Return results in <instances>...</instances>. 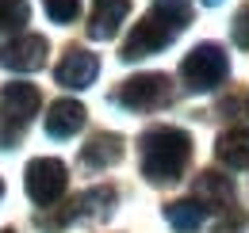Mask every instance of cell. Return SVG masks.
Here are the masks:
<instances>
[{"label":"cell","instance_id":"obj_21","mask_svg":"<svg viewBox=\"0 0 249 233\" xmlns=\"http://www.w3.org/2000/svg\"><path fill=\"white\" fill-rule=\"evenodd\" d=\"M203 4H207V8H215V4H222V0H203Z\"/></svg>","mask_w":249,"mask_h":233},{"label":"cell","instance_id":"obj_17","mask_svg":"<svg viewBox=\"0 0 249 233\" xmlns=\"http://www.w3.org/2000/svg\"><path fill=\"white\" fill-rule=\"evenodd\" d=\"M27 16H31L27 0H0V31H19Z\"/></svg>","mask_w":249,"mask_h":233},{"label":"cell","instance_id":"obj_11","mask_svg":"<svg viewBox=\"0 0 249 233\" xmlns=\"http://www.w3.org/2000/svg\"><path fill=\"white\" fill-rule=\"evenodd\" d=\"M196 199L207 206V210H230L234 206V183H230V176L199 172V180H196Z\"/></svg>","mask_w":249,"mask_h":233},{"label":"cell","instance_id":"obj_2","mask_svg":"<svg viewBox=\"0 0 249 233\" xmlns=\"http://www.w3.org/2000/svg\"><path fill=\"white\" fill-rule=\"evenodd\" d=\"M38 107H42V96L35 84H27V81L4 84V92H0V149H12L23 138V130L31 126Z\"/></svg>","mask_w":249,"mask_h":233},{"label":"cell","instance_id":"obj_23","mask_svg":"<svg viewBox=\"0 0 249 233\" xmlns=\"http://www.w3.org/2000/svg\"><path fill=\"white\" fill-rule=\"evenodd\" d=\"M0 233H16V230H0Z\"/></svg>","mask_w":249,"mask_h":233},{"label":"cell","instance_id":"obj_15","mask_svg":"<svg viewBox=\"0 0 249 233\" xmlns=\"http://www.w3.org/2000/svg\"><path fill=\"white\" fill-rule=\"evenodd\" d=\"M69 206H73V218H107L111 206H115V191L111 187H92V191L77 195Z\"/></svg>","mask_w":249,"mask_h":233},{"label":"cell","instance_id":"obj_8","mask_svg":"<svg viewBox=\"0 0 249 233\" xmlns=\"http://www.w3.org/2000/svg\"><path fill=\"white\" fill-rule=\"evenodd\" d=\"M96 73H100L96 54H92V50H81V46H69V50H65V58L58 61V69H54L58 84H62V88H73V92L89 88L96 81Z\"/></svg>","mask_w":249,"mask_h":233},{"label":"cell","instance_id":"obj_4","mask_svg":"<svg viewBox=\"0 0 249 233\" xmlns=\"http://www.w3.org/2000/svg\"><path fill=\"white\" fill-rule=\"evenodd\" d=\"M115 100L126 111H157V107L173 103V81L165 73H138V77L123 81Z\"/></svg>","mask_w":249,"mask_h":233},{"label":"cell","instance_id":"obj_14","mask_svg":"<svg viewBox=\"0 0 249 233\" xmlns=\"http://www.w3.org/2000/svg\"><path fill=\"white\" fill-rule=\"evenodd\" d=\"M203 214H207V206L199 199H177V203L165 206V222L177 233H196L203 226Z\"/></svg>","mask_w":249,"mask_h":233},{"label":"cell","instance_id":"obj_20","mask_svg":"<svg viewBox=\"0 0 249 233\" xmlns=\"http://www.w3.org/2000/svg\"><path fill=\"white\" fill-rule=\"evenodd\" d=\"M242 230H246V218H242V214H234L230 222H222V226H215V233H242Z\"/></svg>","mask_w":249,"mask_h":233},{"label":"cell","instance_id":"obj_9","mask_svg":"<svg viewBox=\"0 0 249 233\" xmlns=\"http://www.w3.org/2000/svg\"><path fill=\"white\" fill-rule=\"evenodd\" d=\"M130 0H92V16H89V38H115V31L123 27Z\"/></svg>","mask_w":249,"mask_h":233},{"label":"cell","instance_id":"obj_12","mask_svg":"<svg viewBox=\"0 0 249 233\" xmlns=\"http://www.w3.org/2000/svg\"><path fill=\"white\" fill-rule=\"evenodd\" d=\"M123 157V138L119 134H92L89 146H81V161L89 168H111Z\"/></svg>","mask_w":249,"mask_h":233},{"label":"cell","instance_id":"obj_16","mask_svg":"<svg viewBox=\"0 0 249 233\" xmlns=\"http://www.w3.org/2000/svg\"><path fill=\"white\" fill-rule=\"evenodd\" d=\"M154 12L161 19H169L177 31H184L192 19V0H154Z\"/></svg>","mask_w":249,"mask_h":233},{"label":"cell","instance_id":"obj_1","mask_svg":"<svg viewBox=\"0 0 249 233\" xmlns=\"http://www.w3.org/2000/svg\"><path fill=\"white\" fill-rule=\"evenodd\" d=\"M142 176L150 183H177L192 161V138L177 126H154L138 142Z\"/></svg>","mask_w":249,"mask_h":233},{"label":"cell","instance_id":"obj_13","mask_svg":"<svg viewBox=\"0 0 249 233\" xmlns=\"http://www.w3.org/2000/svg\"><path fill=\"white\" fill-rule=\"evenodd\" d=\"M215 157L226 168H249V130H226V134H218Z\"/></svg>","mask_w":249,"mask_h":233},{"label":"cell","instance_id":"obj_5","mask_svg":"<svg viewBox=\"0 0 249 233\" xmlns=\"http://www.w3.org/2000/svg\"><path fill=\"white\" fill-rule=\"evenodd\" d=\"M65 183H69V176H65V165L58 157H35L27 165V172H23V187H27L31 203L38 206L58 203L65 195Z\"/></svg>","mask_w":249,"mask_h":233},{"label":"cell","instance_id":"obj_3","mask_svg":"<svg viewBox=\"0 0 249 233\" xmlns=\"http://www.w3.org/2000/svg\"><path fill=\"white\" fill-rule=\"evenodd\" d=\"M230 73V58L218 42H199L184 61H180V81L188 92H211L226 81Z\"/></svg>","mask_w":249,"mask_h":233},{"label":"cell","instance_id":"obj_22","mask_svg":"<svg viewBox=\"0 0 249 233\" xmlns=\"http://www.w3.org/2000/svg\"><path fill=\"white\" fill-rule=\"evenodd\" d=\"M0 199H4V183H0Z\"/></svg>","mask_w":249,"mask_h":233},{"label":"cell","instance_id":"obj_10","mask_svg":"<svg viewBox=\"0 0 249 233\" xmlns=\"http://www.w3.org/2000/svg\"><path fill=\"white\" fill-rule=\"evenodd\" d=\"M85 118H89V111H85L77 100H58V103H50L46 134H50V138H58V142H65V138H73V134L85 126Z\"/></svg>","mask_w":249,"mask_h":233},{"label":"cell","instance_id":"obj_18","mask_svg":"<svg viewBox=\"0 0 249 233\" xmlns=\"http://www.w3.org/2000/svg\"><path fill=\"white\" fill-rule=\"evenodd\" d=\"M42 8L54 23H73L81 16V0H42Z\"/></svg>","mask_w":249,"mask_h":233},{"label":"cell","instance_id":"obj_7","mask_svg":"<svg viewBox=\"0 0 249 233\" xmlns=\"http://www.w3.org/2000/svg\"><path fill=\"white\" fill-rule=\"evenodd\" d=\"M46 54H50V42L42 34H16L0 46V65L12 73H35L46 65Z\"/></svg>","mask_w":249,"mask_h":233},{"label":"cell","instance_id":"obj_6","mask_svg":"<svg viewBox=\"0 0 249 233\" xmlns=\"http://www.w3.org/2000/svg\"><path fill=\"white\" fill-rule=\"evenodd\" d=\"M180 31L173 27L169 19H161L157 12H150L142 23H134V31H130V38L123 42V50H119V58L123 61H138V58H150V54H157V50H165L173 38H177Z\"/></svg>","mask_w":249,"mask_h":233},{"label":"cell","instance_id":"obj_19","mask_svg":"<svg viewBox=\"0 0 249 233\" xmlns=\"http://www.w3.org/2000/svg\"><path fill=\"white\" fill-rule=\"evenodd\" d=\"M230 34H234V46L249 50V8H242V12L234 16V23H230Z\"/></svg>","mask_w":249,"mask_h":233}]
</instances>
